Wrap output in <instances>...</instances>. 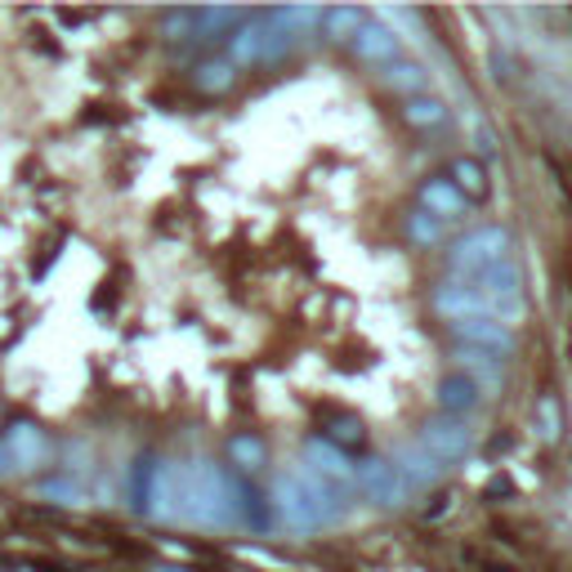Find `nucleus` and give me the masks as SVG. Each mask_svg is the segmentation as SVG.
<instances>
[{
    "label": "nucleus",
    "mask_w": 572,
    "mask_h": 572,
    "mask_svg": "<svg viewBox=\"0 0 572 572\" xmlns=\"http://www.w3.org/2000/svg\"><path fill=\"white\" fill-rule=\"evenodd\" d=\"M144 510H153L157 519H184L197 528H233L247 514V492L233 483V475L210 461L153 466Z\"/></svg>",
    "instance_id": "1"
},
{
    "label": "nucleus",
    "mask_w": 572,
    "mask_h": 572,
    "mask_svg": "<svg viewBox=\"0 0 572 572\" xmlns=\"http://www.w3.org/2000/svg\"><path fill=\"white\" fill-rule=\"evenodd\" d=\"M313 28H322V10L313 6H291V10H269L260 19H251L233 45H228V63L233 67H247V63H269V59H282L291 45H300Z\"/></svg>",
    "instance_id": "2"
},
{
    "label": "nucleus",
    "mask_w": 572,
    "mask_h": 572,
    "mask_svg": "<svg viewBox=\"0 0 572 572\" xmlns=\"http://www.w3.org/2000/svg\"><path fill=\"white\" fill-rule=\"evenodd\" d=\"M278 510L291 528L300 532H313V528H331L340 523L350 510H354V488H340V483H326L318 475H309L304 466L287 479H278Z\"/></svg>",
    "instance_id": "3"
},
{
    "label": "nucleus",
    "mask_w": 572,
    "mask_h": 572,
    "mask_svg": "<svg viewBox=\"0 0 572 572\" xmlns=\"http://www.w3.org/2000/svg\"><path fill=\"white\" fill-rule=\"evenodd\" d=\"M501 260H510V233L506 228H475V233H466L451 251V278L492 269Z\"/></svg>",
    "instance_id": "4"
},
{
    "label": "nucleus",
    "mask_w": 572,
    "mask_h": 572,
    "mask_svg": "<svg viewBox=\"0 0 572 572\" xmlns=\"http://www.w3.org/2000/svg\"><path fill=\"white\" fill-rule=\"evenodd\" d=\"M470 443H475V434H470L466 416H443V420H429V425H425V434H420V447H425L429 456H438L443 470H451L456 461H461V456L470 451Z\"/></svg>",
    "instance_id": "5"
},
{
    "label": "nucleus",
    "mask_w": 572,
    "mask_h": 572,
    "mask_svg": "<svg viewBox=\"0 0 572 572\" xmlns=\"http://www.w3.org/2000/svg\"><path fill=\"white\" fill-rule=\"evenodd\" d=\"M0 447H6V456H10V470H23V475L45 466V456H50V438L32 420H14L6 434H0Z\"/></svg>",
    "instance_id": "6"
},
{
    "label": "nucleus",
    "mask_w": 572,
    "mask_h": 572,
    "mask_svg": "<svg viewBox=\"0 0 572 572\" xmlns=\"http://www.w3.org/2000/svg\"><path fill=\"white\" fill-rule=\"evenodd\" d=\"M358 483H363V492L376 506H403L412 497L407 483H403V475H398V466H394V456H389V461H367L363 475H358Z\"/></svg>",
    "instance_id": "7"
},
{
    "label": "nucleus",
    "mask_w": 572,
    "mask_h": 572,
    "mask_svg": "<svg viewBox=\"0 0 572 572\" xmlns=\"http://www.w3.org/2000/svg\"><path fill=\"white\" fill-rule=\"evenodd\" d=\"M354 50H358V59L367 63V67H394L398 63V37L385 28V23H363L358 32H354Z\"/></svg>",
    "instance_id": "8"
},
{
    "label": "nucleus",
    "mask_w": 572,
    "mask_h": 572,
    "mask_svg": "<svg viewBox=\"0 0 572 572\" xmlns=\"http://www.w3.org/2000/svg\"><path fill=\"white\" fill-rule=\"evenodd\" d=\"M394 466H398V475H403V483H407V492L416 497V492H425L434 479H443V461L438 456H429L420 443H412L407 451H398L394 456Z\"/></svg>",
    "instance_id": "9"
},
{
    "label": "nucleus",
    "mask_w": 572,
    "mask_h": 572,
    "mask_svg": "<svg viewBox=\"0 0 572 572\" xmlns=\"http://www.w3.org/2000/svg\"><path fill=\"white\" fill-rule=\"evenodd\" d=\"M420 201H425V215H434L438 223L466 215V193H456L451 179H429V184L420 188Z\"/></svg>",
    "instance_id": "10"
},
{
    "label": "nucleus",
    "mask_w": 572,
    "mask_h": 572,
    "mask_svg": "<svg viewBox=\"0 0 572 572\" xmlns=\"http://www.w3.org/2000/svg\"><path fill=\"white\" fill-rule=\"evenodd\" d=\"M456 331H461V335L470 340V345H483V350H488V354H497V358L514 350V331H510V326H501V322H488V318H479V322H461Z\"/></svg>",
    "instance_id": "11"
},
{
    "label": "nucleus",
    "mask_w": 572,
    "mask_h": 572,
    "mask_svg": "<svg viewBox=\"0 0 572 572\" xmlns=\"http://www.w3.org/2000/svg\"><path fill=\"white\" fill-rule=\"evenodd\" d=\"M438 403H443L447 416H461V412H470V407L479 403V389H475L470 376H447V381L438 385Z\"/></svg>",
    "instance_id": "12"
},
{
    "label": "nucleus",
    "mask_w": 572,
    "mask_h": 572,
    "mask_svg": "<svg viewBox=\"0 0 572 572\" xmlns=\"http://www.w3.org/2000/svg\"><path fill=\"white\" fill-rule=\"evenodd\" d=\"M381 76H385V85H394V90L407 94V98H416V94L429 85V72L416 67V63H394V67H385Z\"/></svg>",
    "instance_id": "13"
},
{
    "label": "nucleus",
    "mask_w": 572,
    "mask_h": 572,
    "mask_svg": "<svg viewBox=\"0 0 572 572\" xmlns=\"http://www.w3.org/2000/svg\"><path fill=\"white\" fill-rule=\"evenodd\" d=\"M407 122L412 126H420V131H438L443 122H447V107L438 103V98H407Z\"/></svg>",
    "instance_id": "14"
},
{
    "label": "nucleus",
    "mask_w": 572,
    "mask_h": 572,
    "mask_svg": "<svg viewBox=\"0 0 572 572\" xmlns=\"http://www.w3.org/2000/svg\"><path fill=\"white\" fill-rule=\"evenodd\" d=\"M322 23H326V32L335 37V41H354V32L367 23L358 10H322Z\"/></svg>",
    "instance_id": "15"
},
{
    "label": "nucleus",
    "mask_w": 572,
    "mask_h": 572,
    "mask_svg": "<svg viewBox=\"0 0 572 572\" xmlns=\"http://www.w3.org/2000/svg\"><path fill=\"white\" fill-rule=\"evenodd\" d=\"M228 81H233V63H201L197 67V85L201 90H223Z\"/></svg>",
    "instance_id": "16"
},
{
    "label": "nucleus",
    "mask_w": 572,
    "mask_h": 572,
    "mask_svg": "<svg viewBox=\"0 0 572 572\" xmlns=\"http://www.w3.org/2000/svg\"><path fill=\"white\" fill-rule=\"evenodd\" d=\"M407 228H412V242H420V247H429V242H438V238H443V223H438V219H429L425 210H420V215H412V223H407Z\"/></svg>",
    "instance_id": "17"
},
{
    "label": "nucleus",
    "mask_w": 572,
    "mask_h": 572,
    "mask_svg": "<svg viewBox=\"0 0 572 572\" xmlns=\"http://www.w3.org/2000/svg\"><path fill=\"white\" fill-rule=\"evenodd\" d=\"M41 497H50V501H67V506H72V501H81V488H76L72 479H45V483H41Z\"/></svg>",
    "instance_id": "18"
},
{
    "label": "nucleus",
    "mask_w": 572,
    "mask_h": 572,
    "mask_svg": "<svg viewBox=\"0 0 572 572\" xmlns=\"http://www.w3.org/2000/svg\"><path fill=\"white\" fill-rule=\"evenodd\" d=\"M456 193H461V188H470V193H483V170L475 166V162H456Z\"/></svg>",
    "instance_id": "19"
},
{
    "label": "nucleus",
    "mask_w": 572,
    "mask_h": 572,
    "mask_svg": "<svg viewBox=\"0 0 572 572\" xmlns=\"http://www.w3.org/2000/svg\"><path fill=\"white\" fill-rule=\"evenodd\" d=\"M233 456H238V461H260V447L251 438H238L233 443Z\"/></svg>",
    "instance_id": "20"
},
{
    "label": "nucleus",
    "mask_w": 572,
    "mask_h": 572,
    "mask_svg": "<svg viewBox=\"0 0 572 572\" xmlns=\"http://www.w3.org/2000/svg\"><path fill=\"white\" fill-rule=\"evenodd\" d=\"M10 475V456H6V447H0V479Z\"/></svg>",
    "instance_id": "21"
}]
</instances>
